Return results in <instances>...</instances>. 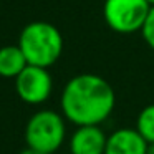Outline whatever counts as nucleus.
Wrapping results in <instances>:
<instances>
[{
  "mask_svg": "<svg viewBox=\"0 0 154 154\" xmlns=\"http://www.w3.org/2000/svg\"><path fill=\"white\" fill-rule=\"evenodd\" d=\"M61 114L75 126L103 124L111 116L116 94L108 80L94 73H80L66 81L60 98Z\"/></svg>",
  "mask_w": 154,
  "mask_h": 154,
  "instance_id": "nucleus-1",
  "label": "nucleus"
},
{
  "mask_svg": "<svg viewBox=\"0 0 154 154\" xmlns=\"http://www.w3.org/2000/svg\"><path fill=\"white\" fill-rule=\"evenodd\" d=\"M18 47L22 48L28 65L50 68L63 53V35L53 23L37 20L27 23L20 32Z\"/></svg>",
  "mask_w": 154,
  "mask_h": 154,
  "instance_id": "nucleus-2",
  "label": "nucleus"
},
{
  "mask_svg": "<svg viewBox=\"0 0 154 154\" xmlns=\"http://www.w3.org/2000/svg\"><path fill=\"white\" fill-rule=\"evenodd\" d=\"M65 116L53 109H38L28 118L25 143L43 154H55L66 139Z\"/></svg>",
  "mask_w": 154,
  "mask_h": 154,
  "instance_id": "nucleus-3",
  "label": "nucleus"
},
{
  "mask_svg": "<svg viewBox=\"0 0 154 154\" xmlns=\"http://www.w3.org/2000/svg\"><path fill=\"white\" fill-rule=\"evenodd\" d=\"M151 10L147 0H104V23L119 35H133L143 30Z\"/></svg>",
  "mask_w": 154,
  "mask_h": 154,
  "instance_id": "nucleus-4",
  "label": "nucleus"
},
{
  "mask_svg": "<svg viewBox=\"0 0 154 154\" xmlns=\"http://www.w3.org/2000/svg\"><path fill=\"white\" fill-rule=\"evenodd\" d=\"M15 93L27 104H43L53 91V78L50 68L27 65L20 75L15 78Z\"/></svg>",
  "mask_w": 154,
  "mask_h": 154,
  "instance_id": "nucleus-5",
  "label": "nucleus"
},
{
  "mask_svg": "<svg viewBox=\"0 0 154 154\" xmlns=\"http://www.w3.org/2000/svg\"><path fill=\"white\" fill-rule=\"evenodd\" d=\"M108 134L100 124L76 126L68 141L70 154H104Z\"/></svg>",
  "mask_w": 154,
  "mask_h": 154,
  "instance_id": "nucleus-6",
  "label": "nucleus"
},
{
  "mask_svg": "<svg viewBox=\"0 0 154 154\" xmlns=\"http://www.w3.org/2000/svg\"><path fill=\"white\" fill-rule=\"evenodd\" d=\"M147 146L136 128H119L108 134L104 154H147Z\"/></svg>",
  "mask_w": 154,
  "mask_h": 154,
  "instance_id": "nucleus-7",
  "label": "nucleus"
},
{
  "mask_svg": "<svg viewBox=\"0 0 154 154\" xmlns=\"http://www.w3.org/2000/svg\"><path fill=\"white\" fill-rule=\"evenodd\" d=\"M28 65L18 45H5L0 48V76L15 80Z\"/></svg>",
  "mask_w": 154,
  "mask_h": 154,
  "instance_id": "nucleus-8",
  "label": "nucleus"
},
{
  "mask_svg": "<svg viewBox=\"0 0 154 154\" xmlns=\"http://www.w3.org/2000/svg\"><path fill=\"white\" fill-rule=\"evenodd\" d=\"M136 128L139 134L147 141V143H154V103L144 106L139 111L136 118Z\"/></svg>",
  "mask_w": 154,
  "mask_h": 154,
  "instance_id": "nucleus-9",
  "label": "nucleus"
},
{
  "mask_svg": "<svg viewBox=\"0 0 154 154\" xmlns=\"http://www.w3.org/2000/svg\"><path fill=\"white\" fill-rule=\"evenodd\" d=\"M141 35H143L146 45L154 51V7H151L149 15H147L146 22H144V27L141 30Z\"/></svg>",
  "mask_w": 154,
  "mask_h": 154,
  "instance_id": "nucleus-10",
  "label": "nucleus"
},
{
  "mask_svg": "<svg viewBox=\"0 0 154 154\" xmlns=\"http://www.w3.org/2000/svg\"><path fill=\"white\" fill-rule=\"evenodd\" d=\"M20 154H43V152H42V151H37V149H33V147H25V149L23 151H22V152Z\"/></svg>",
  "mask_w": 154,
  "mask_h": 154,
  "instance_id": "nucleus-11",
  "label": "nucleus"
},
{
  "mask_svg": "<svg viewBox=\"0 0 154 154\" xmlns=\"http://www.w3.org/2000/svg\"><path fill=\"white\" fill-rule=\"evenodd\" d=\"M147 154H154V143H151L147 146Z\"/></svg>",
  "mask_w": 154,
  "mask_h": 154,
  "instance_id": "nucleus-12",
  "label": "nucleus"
},
{
  "mask_svg": "<svg viewBox=\"0 0 154 154\" xmlns=\"http://www.w3.org/2000/svg\"><path fill=\"white\" fill-rule=\"evenodd\" d=\"M147 2L151 4V7H154V0H147Z\"/></svg>",
  "mask_w": 154,
  "mask_h": 154,
  "instance_id": "nucleus-13",
  "label": "nucleus"
}]
</instances>
